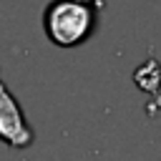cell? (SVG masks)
I'll return each instance as SVG.
<instances>
[{"instance_id":"cell-1","label":"cell","mask_w":161,"mask_h":161,"mask_svg":"<svg viewBox=\"0 0 161 161\" xmlns=\"http://www.w3.org/2000/svg\"><path fill=\"white\" fill-rule=\"evenodd\" d=\"M98 15L88 5H78L70 0H55L43 13V30L48 40L58 48H75L86 43L96 30Z\"/></svg>"},{"instance_id":"cell-2","label":"cell","mask_w":161,"mask_h":161,"mask_svg":"<svg viewBox=\"0 0 161 161\" xmlns=\"http://www.w3.org/2000/svg\"><path fill=\"white\" fill-rule=\"evenodd\" d=\"M0 141L8 143L10 148H28L35 141V133L23 116V108L8 91L3 75H0Z\"/></svg>"},{"instance_id":"cell-3","label":"cell","mask_w":161,"mask_h":161,"mask_svg":"<svg viewBox=\"0 0 161 161\" xmlns=\"http://www.w3.org/2000/svg\"><path fill=\"white\" fill-rule=\"evenodd\" d=\"M133 83L146 93H156V88H158V63H156V58H148L143 65L136 68Z\"/></svg>"},{"instance_id":"cell-4","label":"cell","mask_w":161,"mask_h":161,"mask_svg":"<svg viewBox=\"0 0 161 161\" xmlns=\"http://www.w3.org/2000/svg\"><path fill=\"white\" fill-rule=\"evenodd\" d=\"M70 3H78V5H88V8H103V0H70Z\"/></svg>"}]
</instances>
